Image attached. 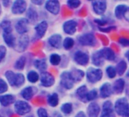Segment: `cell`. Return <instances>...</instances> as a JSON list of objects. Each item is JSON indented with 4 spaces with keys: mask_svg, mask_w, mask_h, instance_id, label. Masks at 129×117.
I'll use <instances>...</instances> for the list:
<instances>
[{
    "mask_svg": "<svg viewBox=\"0 0 129 117\" xmlns=\"http://www.w3.org/2000/svg\"><path fill=\"white\" fill-rule=\"evenodd\" d=\"M35 93H36V88H34L33 87H27L22 91L21 95L25 100H29L33 97V96Z\"/></svg>",
    "mask_w": 129,
    "mask_h": 117,
    "instance_id": "cell-21",
    "label": "cell"
},
{
    "mask_svg": "<svg viewBox=\"0 0 129 117\" xmlns=\"http://www.w3.org/2000/svg\"><path fill=\"white\" fill-rule=\"evenodd\" d=\"M3 38L6 44L9 46H15V39L12 34H6L3 33Z\"/></svg>",
    "mask_w": 129,
    "mask_h": 117,
    "instance_id": "cell-28",
    "label": "cell"
},
{
    "mask_svg": "<svg viewBox=\"0 0 129 117\" xmlns=\"http://www.w3.org/2000/svg\"><path fill=\"white\" fill-rule=\"evenodd\" d=\"M49 60H50V63L53 66H57L61 62V57L58 54H52L50 56V58H49Z\"/></svg>",
    "mask_w": 129,
    "mask_h": 117,
    "instance_id": "cell-38",
    "label": "cell"
},
{
    "mask_svg": "<svg viewBox=\"0 0 129 117\" xmlns=\"http://www.w3.org/2000/svg\"><path fill=\"white\" fill-rule=\"evenodd\" d=\"M127 57L128 60H129V52H127Z\"/></svg>",
    "mask_w": 129,
    "mask_h": 117,
    "instance_id": "cell-51",
    "label": "cell"
},
{
    "mask_svg": "<svg viewBox=\"0 0 129 117\" xmlns=\"http://www.w3.org/2000/svg\"><path fill=\"white\" fill-rule=\"evenodd\" d=\"M68 6L72 9H76L81 5V2L78 0H69L67 2Z\"/></svg>",
    "mask_w": 129,
    "mask_h": 117,
    "instance_id": "cell-40",
    "label": "cell"
},
{
    "mask_svg": "<svg viewBox=\"0 0 129 117\" xmlns=\"http://www.w3.org/2000/svg\"><path fill=\"white\" fill-rule=\"evenodd\" d=\"M100 117H115L112 103L110 101H106L103 106V112Z\"/></svg>",
    "mask_w": 129,
    "mask_h": 117,
    "instance_id": "cell-8",
    "label": "cell"
},
{
    "mask_svg": "<svg viewBox=\"0 0 129 117\" xmlns=\"http://www.w3.org/2000/svg\"><path fill=\"white\" fill-rule=\"evenodd\" d=\"M99 52H100V55L103 56V58H106V60H107L112 61L115 60V52L110 48H103V49L99 50Z\"/></svg>",
    "mask_w": 129,
    "mask_h": 117,
    "instance_id": "cell-17",
    "label": "cell"
},
{
    "mask_svg": "<svg viewBox=\"0 0 129 117\" xmlns=\"http://www.w3.org/2000/svg\"><path fill=\"white\" fill-rule=\"evenodd\" d=\"M49 43L54 48L59 49L61 46V37L59 34H54L49 39Z\"/></svg>",
    "mask_w": 129,
    "mask_h": 117,
    "instance_id": "cell-19",
    "label": "cell"
},
{
    "mask_svg": "<svg viewBox=\"0 0 129 117\" xmlns=\"http://www.w3.org/2000/svg\"><path fill=\"white\" fill-rule=\"evenodd\" d=\"M112 29H115V27H109L107 28H101V27H100V30L102 31L103 32H109Z\"/></svg>",
    "mask_w": 129,
    "mask_h": 117,
    "instance_id": "cell-46",
    "label": "cell"
},
{
    "mask_svg": "<svg viewBox=\"0 0 129 117\" xmlns=\"http://www.w3.org/2000/svg\"><path fill=\"white\" fill-rule=\"evenodd\" d=\"M27 79L30 82L35 83L39 80V75L34 71H30L27 74Z\"/></svg>",
    "mask_w": 129,
    "mask_h": 117,
    "instance_id": "cell-36",
    "label": "cell"
},
{
    "mask_svg": "<svg viewBox=\"0 0 129 117\" xmlns=\"http://www.w3.org/2000/svg\"><path fill=\"white\" fill-rule=\"evenodd\" d=\"M88 91L87 88L85 85H82L80 87L78 88L77 90V94L79 97V99H81L82 101L86 102L87 101V94H88Z\"/></svg>",
    "mask_w": 129,
    "mask_h": 117,
    "instance_id": "cell-22",
    "label": "cell"
},
{
    "mask_svg": "<svg viewBox=\"0 0 129 117\" xmlns=\"http://www.w3.org/2000/svg\"><path fill=\"white\" fill-rule=\"evenodd\" d=\"M27 117H34L33 115H29V116H27Z\"/></svg>",
    "mask_w": 129,
    "mask_h": 117,
    "instance_id": "cell-53",
    "label": "cell"
},
{
    "mask_svg": "<svg viewBox=\"0 0 129 117\" xmlns=\"http://www.w3.org/2000/svg\"><path fill=\"white\" fill-rule=\"evenodd\" d=\"M93 11L97 15H102L106 12V3L105 1H93L92 2Z\"/></svg>",
    "mask_w": 129,
    "mask_h": 117,
    "instance_id": "cell-13",
    "label": "cell"
},
{
    "mask_svg": "<svg viewBox=\"0 0 129 117\" xmlns=\"http://www.w3.org/2000/svg\"><path fill=\"white\" fill-rule=\"evenodd\" d=\"M56 115H57V116H56V117H61V115H60L58 113H56Z\"/></svg>",
    "mask_w": 129,
    "mask_h": 117,
    "instance_id": "cell-52",
    "label": "cell"
},
{
    "mask_svg": "<svg viewBox=\"0 0 129 117\" xmlns=\"http://www.w3.org/2000/svg\"><path fill=\"white\" fill-rule=\"evenodd\" d=\"M6 77L12 86L20 87L24 82V76L21 73L15 74L12 71H7L6 72Z\"/></svg>",
    "mask_w": 129,
    "mask_h": 117,
    "instance_id": "cell-2",
    "label": "cell"
},
{
    "mask_svg": "<svg viewBox=\"0 0 129 117\" xmlns=\"http://www.w3.org/2000/svg\"><path fill=\"white\" fill-rule=\"evenodd\" d=\"M25 63H26V58H25V57L24 56H21L16 61V63L15 64V69H17L18 70H21V69H24V67L25 66Z\"/></svg>",
    "mask_w": 129,
    "mask_h": 117,
    "instance_id": "cell-34",
    "label": "cell"
},
{
    "mask_svg": "<svg viewBox=\"0 0 129 117\" xmlns=\"http://www.w3.org/2000/svg\"><path fill=\"white\" fill-rule=\"evenodd\" d=\"M75 44V41L71 37H67L64 39V42H63V46L66 49H70L74 46Z\"/></svg>",
    "mask_w": 129,
    "mask_h": 117,
    "instance_id": "cell-35",
    "label": "cell"
},
{
    "mask_svg": "<svg viewBox=\"0 0 129 117\" xmlns=\"http://www.w3.org/2000/svg\"><path fill=\"white\" fill-rule=\"evenodd\" d=\"M127 7L125 5H119L115 9V17L118 19H121L124 17V15L127 10Z\"/></svg>",
    "mask_w": 129,
    "mask_h": 117,
    "instance_id": "cell-26",
    "label": "cell"
},
{
    "mask_svg": "<svg viewBox=\"0 0 129 117\" xmlns=\"http://www.w3.org/2000/svg\"><path fill=\"white\" fill-rule=\"evenodd\" d=\"M0 13H1V7H0Z\"/></svg>",
    "mask_w": 129,
    "mask_h": 117,
    "instance_id": "cell-55",
    "label": "cell"
},
{
    "mask_svg": "<svg viewBox=\"0 0 129 117\" xmlns=\"http://www.w3.org/2000/svg\"><path fill=\"white\" fill-rule=\"evenodd\" d=\"M124 18L126 19V21H129V7H127V10L124 15Z\"/></svg>",
    "mask_w": 129,
    "mask_h": 117,
    "instance_id": "cell-47",
    "label": "cell"
},
{
    "mask_svg": "<svg viewBox=\"0 0 129 117\" xmlns=\"http://www.w3.org/2000/svg\"><path fill=\"white\" fill-rule=\"evenodd\" d=\"M92 62L96 66H101L104 63V58L100 55V52L97 51L94 52L92 55Z\"/></svg>",
    "mask_w": 129,
    "mask_h": 117,
    "instance_id": "cell-24",
    "label": "cell"
},
{
    "mask_svg": "<svg viewBox=\"0 0 129 117\" xmlns=\"http://www.w3.org/2000/svg\"><path fill=\"white\" fill-rule=\"evenodd\" d=\"M37 114H38L39 117H49L48 113H47V111L43 108L39 109L37 111Z\"/></svg>",
    "mask_w": 129,
    "mask_h": 117,
    "instance_id": "cell-43",
    "label": "cell"
},
{
    "mask_svg": "<svg viewBox=\"0 0 129 117\" xmlns=\"http://www.w3.org/2000/svg\"><path fill=\"white\" fill-rule=\"evenodd\" d=\"M9 3H10L9 1H3V5L6 6H8V5H9Z\"/></svg>",
    "mask_w": 129,
    "mask_h": 117,
    "instance_id": "cell-50",
    "label": "cell"
},
{
    "mask_svg": "<svg viewBox=\"0 0 129 117\" xmlns=\"http://www.w3.org/2000/svg\"><path fill=\"white\" fill-rule=\"evenodd\" d=\"M28 22H29L28 20L25 19V18H21L17 22V24L15 25V28H16V31H18V34H24L27 31Z\"/></svg>",
    "mask_w": 129,
    "mask_h": 117,
    "instance_id": "cell-16",
    "label": "cell"
},
{
    "mask_svg": "<svg viewBox=\"0 0 129 117\" xmlns=\"http://www.w3.org/2000/svg\"><path fill=\"white\" fill-rule=\"evenodd\" d=\"M27 20L28 21L30 22H34L37 20L38 18V15L37 13V12L33 9H29L27 12Z\"/></svg>",
    "mask_w": 129,
    "mask_h": 117,
    "instance_id": "cell-29",
    "label": "cell"
},
{
    "mask_svg": "<svg viewBox=\"0 0 129 117\" xmlns=\"http://www.w3.org/2000/svg\"><path fill=\"white\" fill-rule=\"evenodd\" d=\"M112 94V87L110 84L105 83L100 87V96L103 98L109 97Z\"/></svg>",
    "mask_w": 129,
    "mask_h": 117,
    "instance_id": "cell-20",
    "label": "cell"
},
{
    "mask_svg": "<svg viewBox=\"0 0 129 117\" xmlns=\"http://www.w3.org/2000/svg\"><path fill=\"white\" fill-rule=\"evenodd\" d=\"M70 74H71L73 80L76 81H81V79L84 76V72L80 69H74L72 71V72H70Z\"/></svg>",
    "mask_w": 129,
    "mask_h": 117,
    "instance_id": "cell-27",
    "label": "cell"
},
{
    "mask_svg": "<svg viewBox=\"0 0 129 117\" xmlns=\"http://www.w3.org/2000/svg\"><path fill=\"white\" fill-rule=\"evenodd\" d=\"M75 61L81 66H85L89 62V55L82 51H77L74 55Z\"/></svg>",
    "mask_w": 129,
    "mask_h": 117,
    "instance_id": "cell-7",
    "label": "cell"
},
{
    "mask_svg": "<svg viewBox=\"0 0 129 117\" xmlns=\"http://www.w3.org/2000/svg\"><path fill=\"white\" fill-rule=\"evenodd\" d=\"M29 43V38L27 35H22L20 39L18 40V42L15 46V49L18 52H23L24 51Z\"/></svg>",
    "mask_w": 129,
    "mask_h": 117,
    "instance_id": "cell-14",
    "label": "cell"
},
{
    "mask_svg": "<svg viewBox=\"0 0 129 117\" xmlns=\"http://www.w3.org/2000/svg\"><path fill=\"white\" fill-rule=\"evenodd\" d=\"M97 97V92L96 90H92L88 92L87 94V100H93L95 98H96Z\"/></svg>",
    "mask_w": 129,
    "mask_h": 117,
    "instance_id": "cell-42",
    "label": "cell"
},
{
    "mask_svg": "<svg viewBox=\"0 0 129 117\" xmlns=\"http://www.w3.org/2000/svg\"><path fill=\"white\" fill-rule=\"evenodd\" d=\"M27 7V3L25 1H21V0H18V1H15L13 3L12 11L14 14H22L25 12Z\"/></svg>",
    "mask_w": 129,
    "mask_h": 117,
    "instance_id": "cell-10",
    "label": "cell"
},
{
    "mask_svg": "<svg viewBox=\"0 0 129 117\" xmlns=\"http://www.w3.org/2000/svg\"><path fill=\"white\" fill-rule=\"evenodd\" d=\"M126 69H127V64H126V63L124 61L122 60V61H120L118 63V65L116 66V72L119 75H121L124 74Z\"/></svg>",
    "mask_w": 129,
    "mask_h": 117,
    "instance_id": "cell-32",
    "label": "cell"
},
{
    "mask_svg": "<svg viewBox=\"0 0 129 117\" xmlns=\"http://www.w3.org/2000/svg\"><path fill=\"white\" fill-rule=\"evenodd\" d=\"M34 66L38 70L42 72V73L45 72V71L46 70V68H47V65L44 60H36L34 63Z\"/></svg>",
    "mask_w": 129,
    "mask_h": 117,
    "instance_id": "cell-30",
    "label": "cell"
},
{
    "mask_svg": "<svg viewBox=\"0 0 129 117\" xmlns=\"http://www.w3.org/2000/svg\"><path fill=\"white\" fill-rule=\"evenodd\" d=\"M79 43L83 46H94L96 44V39L92 34H85L78 37Z\"/></svg>",
    "mask_w": 129,
    "mask_h": 117,
    "instance_id": "cell-6",
    "label": "cell"
},
{
    "mask_svg": "<svg viewBox=\"0 0 129 117\" xmlns=\"http://www.w3.org/2000/svg\"><path fill=\"white\" fill-rule=\"evenodd\" d=\"M124 87V81L121 78H119L116 80L113 85V91L116 94H121L122 93Z\"/></svg>",
    "mask_w": 129,
    "mask_h": 117,
    "instance_id": "cell-25",
    "label": "cell"
},
{
    "mask_svg": "<svg viewBox=\"0 0 129 117\" xmlns=\"http://www.w3.org/2000/svg\"><path fill=\"white\" fill-rule=\"evenodd\" d=\"M48 103L51 106H56L58 103V96L57 94L54 93L49 96L48 97Z\"/></svg>",
    "mask_w": 129,
    "mask_h": 117,
    "instance_id": "cell-31",
    "label": "cell"
},
{
    "mask_svg": "<svg viewBox=\"0 0 129 117\" xmlns=\"http://www.w3.org/2000/svg\"><path fill=\"white\" fill-rule=\"evenodd\" d=\"M15 101V97L11 94H7L4 96H0V103L4 106H8L13 103Z\"/></svg>",
    "mask_w": 129,
    "mask_h": 117,
    "instance_id": "cell-23",
    "label": "cell"
},
{
    "mask_svg": "<svg viewBox=\"0 0 129 117\" xmlns=\"http://www.w3.org/2000/svg\"><path fill=\"white\" fill-rule=\"evenodd\" d=\"M75 117H87V116H86V114L83 111H81V112H78V114L75 115Z\"/></svg>",
    "mask_w": 129,
    "mask_h": 117,
    "instance_id": "cell-48",
    "label": "cell"
},
{
    "mask_svg": "<svg viewBox=\"0 0 129 117\" xmlns=\"http://www.w3.org/2000/svg\"><path fill=\"white\" fill-rule=\"evenodd\" d=\"M115 109L121 117H129V102L126 98L118 99L115 102Z\"/></svg>",
    "mask_w": 129,
    "mask_h": 117,
    "instance_id": "cell-1",
    "label": "cell"
},
{
    "mask_svg": "<svg viewBox=\"0 0 129 117\" xmlns=\"http://www.w3.org/2000/svg\"><path fill=\"white\" fill-rule=\"evenodd\" d=\"M46 9L50 13L53 15H57L60 10V5H59L58 1H55V0L47 1L46 3Z\"/></svg>",
    "mask_w": 129,
    "mask_h": 117,
    "instance_id": "cell-11",
    "label": "cell"
},
{
    "mask_svg": "<svg viewBox=\"0 0 129 117\" xmlns=\"http://www.w3.org/2000/svg\"><path fill=\"white\" fill-rule=\"evenodd\" d=\"M87 80L91 83H96L101 80L103 77V72L100 69L90 68L86 73Z\"/></svg>",
    "mask_w": 129,
    "mask_h": 117,
    "instance_id": "cell-3",
    "label": "cell"
},
{
    "mask_svg": "<svg viewBox=\"0 0 129 117\" xmlns=\"http://www.w3.org/2000/svg\"><path fill=\"white\" fill-rule=\"evenodd\" d=\"M100 106L96 103H90L87 107V115L89 117H97L100 113Z\"/></svg>",
    "mask_w": 129,
    "mask_h": 117,
    "instance_id": "cell-18",
    "label": "cell"
},
{
    "mask_svg": "<svg viewBox=\"0 0 129 117\" xmlns=\"http://www.w3.org/2000/svg\"><path fill=\"white\" fill-rule=\"evenodd\" d=\"M1 27L4 31V33L6 34H12V24L9 21H3L1 24Z\"/></svg>",
    "mask_w": 129,
    "mask_h": 117,
    "instance_id": "cell-33",
    "label": "cell"
},
{
    "mask_svg": "<svg viewBox=\"0 0 129 117\" xmlns=\"http://www.w3.org/2000/svg\"><path fill=\"white\" fill-rule=\"evenodd\" d=\"M77 22L75 20H69L63 24V30L68 34H74L77 29Z\"/></svg>",
    "mask_w": 129,
    "mask_h": 117,
    "instance_id": "cell-12",
    "label": "cell"
},
{
    "mask_svg": "<svg viewBox=\"0 0 129 117\" xmlns=\"http://www.w3.org/2000/svg\"><path fill=\"white\" fill-rule=\"evenodd\" d=\"M60 78H61L60 83L63 87L66 88V89H72L73 87L75 81L73 80V78L69 72H62Z\"/></svg>",
    "mask_w": 129,
    "mask_h": 117,
    "instance_id": "cell-4",
    "label": "cell"
},
{
    "mask_svg": "<svg viewBox=\"0 0 129 117\" xmlns=\"http://www.w3.org/2000/svg\"><path fill=\"white\" fill-rule=\"evenodd\" d=\"M119 43L121 45H122L124 46H129V40L124 38V37H121L119 39Z\"/></svg>",
    "mask_w": 129,
    "mask_h": 117,
    "instance_id": "cell-45",
    "label": "cell"
},
{
    "mask_svg": "<svg viewBox=\"0 0 129 117\" xmlns=\"http://www.w3.org/2000/svg\"><path fill=\"white\" fill-rule=\"evenodd\" d=\"M106 73L110 78H113L116 75V69L112 66H109L106 69Z\"/></svg>",
    "mask_w": 129,
    "mask_h": 117,
    "instance_id": "cell-39",
    "label": "cell"
},
{
    "mask_svg": "<svg viewBox=\"0 0 129 117\" xmlns=\"http://www.w3.org/2000/svg\"><path fill=\"white\" fill-rule=\"evenodd\" d=\"M40 81L43 86L44 87H51L54 82V77L49 72H43L40 76Z\"/></svg>",
    "mask_w": 129,
    "mask_h": 117,
    "instance_id": "cell-9",
    "label": "cell"
},
{
    "mask_svg": "<svg viewBox=\"0 0 129 117\" xmlns=\"http://www.w3.org/2000/svg\"><path fill=\"white\" fill-rule=\"evenodd\" d=\"M0 117H4V116H3V115H2L1 114H0Z\"/></svg>",
    "mask_w": 129,
    "mask_h": 117,
    "instance_id": "cell-54",
    "label": "cell"
},
{
    "mask_svg": "<svg viewBox=\"0 0 129 117\" xmlns=\"http://www.w3.org/2000/svg\"><path fill=\"white\" fill-rule=\"evenodd\" d=\"M7 90H8V85L6 82L3 79H0V94L6 92Z\"/></svg>",
    "mask_w": 129,
    "mask_h": 117,
    "instance_id": "cell-41",
    "label": "cell"
},
{
    "mask_svg": "<svg viewBox=\"0 0 129 117\" xmlns=\"http://www.w3.org/2000/svg\"><path fill=\"white\" fill-rule=\"evenodd\" d=\"M48 27V24L46 21H43L42 22H40V24H38L36 27H35V31H36V37L37 38H42L45 34L46 31L47 30Z\"/></svg>",
    "mask_w": 129,
    "mask_h": 117,
    "instance_id": "cell-15",
    "label": "cell"
},
{
    "mask_svg": "<svg viewBox=\"0 0 129 117\" xmlns=\"http://www.w3.org/2000/svg\"><path fill=\"white\" fill-rule=\"evenodd\" d=\"M15 109L18 114L25 115L30 111L31 107L27 102L22 101V100H18L15 104Z\"/></svg>",
    "mask_w": 129,
    "mask_h": 117,
    "instance_id": "cell-5",
    "label": "cell"
},
{
    "mask_svg": "<svg viewBox=\"0 0 129 117\" xmlns=\"http://www.w3.org/2000/svg\"><path fill=\"white\" fill-rule=\"evenodd\" d=\"M61 111L64 113V114H70L72 112L73 107H72V104L70 103H64L61 107Z\"/></svg>",
    "mask_w": 129,
    "mask_h": 117,
    "instance_id": "cell-37",
    "label": "cell"
},
{
    "mask_svg": "<svg viewBox=\"0 0 129 117\" xmlns=\"http://www.w3.org/2000/svg\"><path fill=\"white\" fill-rule=\"evenodd\" d=\"M43 1H42V0H34V1H32V3L35 4V5H41L43 4Z\"/></svg>",
    "mask_w": 129,
    "mask_h": 117,
    "instance_id": "cell-49",
    "label": "cell"
},
{
    "mask_svg": "<svg viewBox=\"0 0 129 117\" xmlns=\"http://www.w3.org/2000/svg\"><path fill=\"white\" fill-rule=\"evenodd\" d=\"M6 54V49L3 46H0V63L4 58L5 55Z\"/></svg>",
    "mask_w": 129,
    "mask_h": 117,
    "instance_id": "cell-44",
    "label": "cell"
}]
</instances>
